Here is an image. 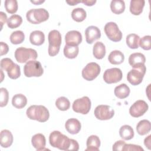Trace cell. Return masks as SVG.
Segmentation results:
<instances>
[{"label":"cell","mask_w":151,"mask_h":151,"mask_svg":"<svg viewBox=\"0 0 151 151\" xmlns=\"http://www.w3.org/2000/svg\"><path fill=\"white\" fill-rule=\"evenodd\" d=\"M50 144L53 147L61 150L68 151L71 143V139L62 134L60 132L55 130L52 132L49 136Z\"/></svg>","instance_id":"6da1fadb"},{"label":"cell","mask_w":151,"mask_h":151,"mask_svg":"<svg viewBox=\"0 0 151 151\" xmlns=\"http://www.w3.org/2000/svg\"><path fill=\"white\" fill-rule=\"evenodd\" d=\"M27 117L31 120H35L40 122H45L50 117L48 110L42 105H32L26 111Z\"/></svg>","instance_id":"7a4b0ae2"},{"label":"cell","mask_w":151,"mask_h":151,"mask_svg":"<svg viewBox=\"0 0 151 151\" xmlns=\"http://www.w3.org/2000/svg\"><path fill=\"white\" fill-rule=\"evenodd\" d=\"M48 39L49 42L48 52L50 56L54 57L57 55L60 51L62 41L61 35L58 31L54 29L49 32Z\"/></svg>","instance_id":"3957f363"},{"label":"cell","mask_w":151,"mask_h":151,"mask_svg":"<svg viewBox=\"0 0 151 151\" xmlns=\"http://www.w3.org/2000/svg\"><path fill=\"white\" fill-rule=\"evenodd\" d=\"M26 17L30 23L39 24L49 18V13L44 8L31 9L27 11Z\"/></svg>","instance_id":"277c9868"},{"label":"cell","mask_w":151,"mask_h":151,"mask_svg":"<svg viewBox=\"0 0 151 151\" xmlns=\"http://www.w3.org/2000/svg\"><path fill=\"white\" fill-rule=\"evenodd\" d=\"M1 68L7 72L8 77L11 79H17L21 76L20 67L9 58H4L1 60Z\"/></svg>","instance_id":"5b68a950"},{"label":"cell","mask_w":151,"mask_h":151,"mask_svg":"<svg viewBox=\"0 0 151 151\" xmlns=\"http://www.w3.org/2000/svg\"><path fill=\"white\" fill-rule=\"evenodd\" d=\"M14 55L16 60L19 63H25L31 60H35L38 57L36 50L24 47L17 48Z\"/></svg>","instance_id":"8992f818"},{"label":"cell","mask_w":151,"mask_h":151,"mask_svg":"<svg viewBox=\"0 0 151 151\" xmlns=\"http://www.w3.org/2000/svg\"><path fill=\"white\" fill-rule=\"evenodd\" d=\"M43 73L44 70L42 65L38 61H29L24 66V73L27 77H40Z\"/></svg>","instance_id":"52a82bcc"},{"label":"cell","mask_w":151,"mask_h":151,"mask_svg":"<svg viewBox=\"0 0 151 151\" xmlns=\"http://www.w3.org/2000/svg\"><path fill=\"white\" fill-rule=\"evenodd\" d=\"M146 67L145 65L131 70L127 74V81L133 86H137L142 82L146 73Z\"/></svg>","instance_id":"ba28073f"},{"label":"cell","mask_w":151,"mask_h":151,"mask_svg":"<svg viewBox=\"0 0 151 151\" xmlns=\"http://www.w3.org/2000/svg\"><path fill=\"white\" fill-rule=\"evenodd\" d=\"M104 30L108 38L113 42H119L122 38V31L119 29L117 24L114 22H107L104 27Z\"/></svg>","instance_id":"9c48e42d"},{"label":"cell","mask_w":151,"mask_h":151,"mask_svg":"<svg viewBox=\"0 0 151 151\" xmlns=\"http://www.w3.org/2000/svg\"><path fill=\"white\" fill-rule=\"evenodd\" d=\"M101 68L100 65L94 62L88 63L82 70V76L87 81L94 80L100 74Z\"/></svg>","instance_id":"30bf717a"},{"label":"cell","mask_w":151,"mask_h":151,"mask_svg":"<svg viewBox=\"0 0 151 151\" xmlns=\"http://www.w3.org/2000/svg\"><path fill=\"white\" fill-rule=\"evenodd\" d=\"M91 100L87 96L77 99L73 103L72 108L74 111L83 114H87L91 109Z\"/></svg>","instance_id":"8fae6325"},{"label":"cell","mask_w":151,"mask_h":151,"mask_svg":"<svg viewBox=\"0 0 151 151\" xmlns=\"http://www.w3.org/2000/svg\"><path fill=\"white\" fill-rule=\"evenodd\" d=\"M95 117L100 120H106L111 119L114 115V111L110 106L99 105L94 111Z\"/></svg>","instance_id":"7c38bea8"},{"label":"cell","mask_w":151,"mask_h":151,"mask_svg":"<svg viewBox=\"0 0 151 151\" xmlns=\"http://www.w3.org/2000/svg\"><path fill=\"white\" fill-rule=\"evenodd\" d=\"M123 77L122 71L118 68L107 69L103 74V80L107 84L116 83L120 81Z\"/></svg>","instance_id":"4fadbf2b"},{"label":"cell","mask_w":151,"mask_h":151,"mask_svg":"<svg viewBox=\"0 0 151 151\" xmlns=\"http://www.w3.org/2000/svg\"><path fill=\"white\" fill-rule=\"evenodd\" d=\"M149 106L142 100L136 101L130 107L129 113L133 117H139L143 116L148 110Z\"/></svg>","instance_id":"5bb4252c"},{"label":"cell","mask_w":151,"mask_h":151,"mask_svg":"<svg viewBox=\"0 0 151 151\" xmlns=\"http://www.w3.org/2000/svg\"><path fill=\"white\" fill-rule=\"evenodd\" d=\"M65 45L69 46H78L82 42L81 34L76 30L67 32L65 35Z\"/></svg>","instance_id":"9a60e30c"},{"label":"cell","mask_w":151,"mask_h":151,"mask_svg":"<svg viewBox=\"0 0 151 151\" xmlns=\"http://www.w3.org/2000/svg\"><path fill=\"white\" fill-rule=\"evenodd\" d=\"M86 41L88 44H92L101 37L100 29L96 26H89L85 30Z\"/></svg>","instance_id":"2e32d148"},{"label":"cell","mask_w":151,"mask_h":151,"mask_svg":"<svg viewBox=\"0 0 151 151\" xmlns=\"http://www.w3.org/2000/svg\"><path fill=\"white\" fill-rule=\"evenodd\" d=\"M146 58L145 55L140 52H135L130 55L129 58V63L133 68H139L145 65Z\"/></svg>","instance_id":"e0dca14e"},{"label":"cell","mask_w":151,"mask_h":151,"mask_svg":"<svg viewBox=\"0 0 151 151\" xmlns=\"http://www.w3.org/2000/svg\"><path fill=\"white\" fill-rule=\"evenodd\" d=\"M80 122L75 118L68 119L65 123V128L66 130L71 134H77L81 130Z\"/></svg>","instance_id":"ac0fdd59"},{"label":"cell","mask_w":151,"mask_h":151,"mask_svg":"<svg viewBox=\"0 0 151 151\" xmlns=\"http://www.w3.org/2000/svg\"><path fill=\"white\" fill-rule=\"evenodd\" d=\"M13 135L12 133L6 129L2 130L0 134V144L4 148H7L13 143Z\"/></svg>","instance_id":"d6986e66"},{"label":"cell","mask_w":151,"mask_h":151,"mask_svg":"<svg viewBox=\"0 0 151 151\" xmlns=\"http://www.w3.org/2000/svg\"><path fill=\"white\" fill-rule=\"evenodd\" d=\"M31 143L37 150H43L46 145V140L44 134L37 133L34 134L31 139Z\"/></svg>","instance_id":"ffe728a7"},{"label":"cell","mask_w":151,"mask_h":151,"mask_svg":"<svg viewBox=\"0 0 151 151\" xmlns=\"http://www.w3.org/2000/svg\"><path fill=\"white\" fill-rule=\"evenodd\" d=\"M86 151H98L100 146V140L96 135H91L87 139Z\"/></svg>","instance_id":"44dd1931"},{"label":"cell","mask_w":151,"mask_h":151,"mask_svg":"<svg viewBox=\"0 0 151 151\" xmlns=\"http://www.w3.org/2000/svg\"><path fill=\"white\" fill-rule=\"evenodd\" d=\"M29 41L34 45H41L45 41V35L44 32L39 30L32 31L29 35Z\"/></svg>","instance_id":"7402d4cb"},{"label":"cell","mask_w":151,"mask_h":151,"mask_svg":"<svg viewBox=\"0 0 151 151\" xmlns=\"http://www.w3.org/2000/svg\"><path fill=\"white\" fill-rule=\"evenodd\" d=\"M144 0H132L130 3V11L134 15H139L142 12L145 6Z\"/></svg>","instance_id":"603a6c76"},{"label":"cell","mask_w":151,"mask_h":151,"mask_svg":"<svg viewBox=\"0 0 151 151\" xmlns=\"http://www.w3.org/2000/svg\"><path fill=\"white\" fill-rule=\"evenodd\" d=\"M130 92V88L129 86L124 84H121L114 88V95L119 99H123L129 96Z\"/></svg>","instance_id":"cb8c5ba5"},{"label":"cell","mask_w":151,"mask_h":151,"mask_svg":"<svg viewBox=\"0 0 151 151\" xmlns=\"http://www.w3.org/2000/svg\"><path fill=\"white\" fill-rule=\"evenodd\" d=\"M108 60L112 64H120L124 60V55L120 51L114 50L112 51L109 55Z\"/></svg>","instance_id":"d4e9b609"},{"label":"cell","mask_w":151,"mask_h":151,"mask_svg":"<svg viewBox=\"0 0 151 151\" xmlns=\"http://www.w3.org/2000/svg\"><path fill=\"white\" fill-rule=\"evenodd\" d=\"M93 54L94 57L98 59L101 60L104 58L106 55V47L102 42H96L93 48Z\"/></svg>","instance_id":"484cf974"},{"label":"cell","mask_w":151,"mask_h":151,"mask_svg":"<svg viewBox=\"0 0 151 151\" xmlns=\"http://www.w3.org/2000/svg\"><path fill=\"white\" fill-rule=\"evenodd\" d=\"M151 124L150 121L143 119L140 120L136 126V131L139 135L143 136L150 132Z\"/></svg>","instance_id":"4316f807"},{"label":"cell","mask_w":151,"mask_h":151,"mask_svg":"<svg viewBox=\"0 0 151 151\" xmlns=\"http://www.w3.org/2000/svg\"><path fill=\"white\" fill-rule=\"evenodd\" d=\"M12 104L17 109H22L27 104V99L22 94H15L12 99Z\"/></svg>","instance_id":"83f0119b"},{"label":"cell","mask_w":151,"mask_h":151,"mask_svg":"<svg viewBox=\"0 0 151 151\" xmlns=\"http://www.w3.org/2000/svg\"><path fill=\"white\" fill-rule=\"evenodd\" d=\"M119 134L122 139L125 140L132 139L134 135L133 128L129 125H123L119 130Z\"/></svg>","instance_id":"f1b7e54d"},{"label":"cell","mask_w":151,"mask_h":151,"mask_svg":"<svg viewBox=\"0 0 151 151\" xmlns=\"http://www.w3.org/2000/svg\"><path fill=\"white\" fill-rule=\"evenodd\" d=\"M110 9L113 13L120 14L125 10V3L122 0H113L110 3Z\"/></svg>","instance_id":"f546056e"},{"label":"cell","mask_w":151,"mask_h":151,"mask_svg":"<svg viewBox=\"0 0 151 151\" xmlns=\"http://www.w3.org/2000/svg\"><path fill=\"white\" fill-rule=\"evenodd\" d=\"M87 17L86 11L82 8H77L71 12L72 19L78 22L83 21Z\"/></svg>","instance_id":"4dcf8cb0"},{"label":"cell","mask_w":151,"mask_h":151,"mask_svg":"<svg viewBox=\"0 0 151 151\" xmlns=\"http://www.w3.org/2000/svg\"><path fill=\"white\" fill-rule=\"evenodd\" d=\"M140 37L136 34H130L126 37V44L131 49H137L139 47Z\"/></svg>","instance_id":"1f68e13d"},{"label":"cell","mask_w":151,"mask_h":151,"mask_svg":"<svg viewBox=\"0 0 151 151\" xmlns=\"http://www.w3.org/2000/svg\"><path fill=\"white\" fill-rule=\"evenodd\" d=\"M79 51L78 46H69L65 45L64 48V54L65 57L69 59L75 58Z\"/></svg>","instance_id":"d6a6232c"},{"label":"cell","mask_w":151,"mask_h":151,"mask_svg":"<svg viewBox=\"0 0 151 151\" xmlns=\"http://www.w3.org/2000/svg\"><path fill=\"white\" fill-rule=\"evenodd\" d=\"M22 22V17L17 14H14L11 15L7 20V26L11 28L14 29L18 28Z\"/></svg>","instance_id":"836d02e7"},{"label":"cell","mask_w":151,"mask_h":151,"mask_svg":"<svg viewBox=\"0 0 151 151\" xmlns=\"http://www.w3.org/2000/svg\"><path fill=\"white\" fill-rule=\"evenodd\" d=\"M10 41L12 44L17 45L21 44L25 40L24 33L20 30L13 32L10 35Z\"/></svg>","instance_id":"e575fe53"},{"label":"cell","mask_w":151,"mask_h":151,"mask_svg":"<svg viewBox=\"0 0 151 151\" xmlns=\"http://www.w3.org/2000/svg\"><path fill=\"white\" fill-rule=\"evenodd\" d=\"M55 106L57 108L61 111H66L70 107V102L69 100L65 97H60L55 101Z\"/></svg>","instance_id":"d590c367"},{"label":"cell","mask_w":151,"mask_h":151,"mask_svg":"<svg viewBox=\"0 0 151 151\" xmlns=\"http://www.w3.org/2000/svg\"><path fill=\"white\" fill-rule=\"evenodd\" d=\"M4 6L9 14H15L18 10V2L16 0H6L4 2Z\"/></svg>","instance_id":"8d00e7d4"},{"label":"cell","mask_w":151,"mask_h":151,"mask_svg":"<svg viewBox=\"0 0 151 151\" xmlns=\"http://www.w3.org/2000/svg\"><path fill=\"white\" fill-rule=\"evenodd\" d=\"M139 45L145 50H150L151 49V37L150 35H145L139 40Z\"/></svg>","instance_id":"74e56055"},{"label":"cell","mask_w":151,"mask_h":151,"mask_svg":"<svg viewBox=\"0 0 151 151\" xmlns=\"http://www.w3.org/2000/svg\"><path fill=\"white\" fill-rule=\"evenodd\" d=\"M1 103L0 106L1 107L6 106L8 102L9 93L8 90L4 87L1 88Z\"/></svg>","instance_id":"f35d334b"},{"label":"cell","mask_w":151,"mask_h":151,"mask_svg":"<svg viewBox=\"0 0 151 151\" xmlns=\"http://www.w3.org/2000/svg\"><path fill=\"white\" fill-rule=\"evenodd\" d=\"M129 151V150H134V151H143L144 149L139 145H136L134 144H126L124 145L122 151Z\"/></svg>","instance_id":"ab89813d"},{"label":"cell","mask_w":151,"mask_h":151,"mask_svg":"<svg viewBox=\"0 0 151 151\" xmlns=\"http://www.w3.org/2000/svg\"><path fill=\"white\" fill-rule=\"evenodd\" d=\"M125 142L123 140H118L117 142H116L112 147V149L114 151H119V150H122V149L124 146V145H125Z\"/></svg>","instance_id":"60d3db41"},{"label":"cell","mask_w":151,"mask_h":151,"mask_svg":"<svg viewBox=\"0 0 151 151\" xmlns=\"http://www.w3.org/2000/svg\"><path fill=\"white\" fill-rule=\"evenodd\" d=\"M79 149V145L78 142L73 139H71V143L70 145L68 150H76L77 151Z\"/></svg>","instance_id":"b9f144b4"},{"label":"cell","mask_w":151,"mask_h":151,"mask_svg":"<svg viewBox=\"0 0 151 151\" xmlns=\"http://www.w3.org/2000/svg\"><path fill=\"white\" fill-rule=\"evenodd\" d=\"M9 51V47L7 45V44L4 42H1V55H5L8 53Z\"/></svg>","instance_id":"7bdbcfd3"},{"label":"cell","mask_w":151,"mask_h":151,"mask_svg":"<svg viewBox=\"0 0 151 151\" xmlns=\"http://www.w3.org/2000/svg\"><path fill=\"white\" fill-rule=\"evenodd\" d=\"M7 20H8V19H7V16H6V14L2 11L0 12V22H1V29H2L3 25L6 22V21Z\"/></svg>","instance_id":"ee69618b"},{"label":"cell","mask_w":151,"mask_h":151,"mask_svg":"<svg viewBox=\"0 0 151 151\" xmlns=\"http://www.w3.org/2000/svg\"><path fill=\"white\" fill-rule=\"evenodd\" d=\"M150 137L151 135H149L144 140V144L148 149H150Z\"/></svg>","instance_id":"f6af8a7d"},{"label":"cell","mask_w":151,"mask_h":151,"mask_svg":"<svg viewBox=\"0 0 151 151\" xmlns=\"http://www.w3.org/2000/svg\"><path fill=\"white\" fill-rule=\"evenodd\" d=\"M96 2V1H89V0H84V1H81V3H83L87 6H93L94 5Z\"/></svg>","instance_id":"bcb514c9"},{"label":"cell","mask_w":151,"mask_h":151,"mask_svg":"<svg viewBox=\"0 0 151 151\" xmlns=\"http://www.w3.org/2000/svg\"><path fill=\"white\" fill-rule=\"evenodd\" d=\"M65 2H66V3H67L68 5H71V6H74V5H76L78 4V3H80V2H81V1L71 0V1H66Z\"/></svg>","instance_id":"7dc6e473"},{"label":"cell","mask_w":151,"mask_h":151,"mask_svg":"<svg viewBox=\"0 0 151 151\" xmlns=\"http://www.w3.org/2000/svg\"><path fill=\"white\" fill-rule=\"evenodd\" d=\"M44 1H31V2L32 4H34L35 5H40L43 2H44Z\"/></svg>","instance_id":"c3c4849f"}]
</instances>
